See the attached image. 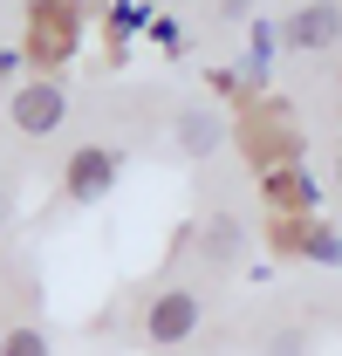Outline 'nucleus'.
Here are the masks:
<instances>
[{
    "label": "nucleus",
    "mask_w": 342,
    "mask_h": 356,
    "mask_svg": "<svg viewBox=\"0 0 342 356\" xmlns=\"http://www.w3.org/2000/svg\"><path fill=\"white\" fill-rule=\"evenodd\" d=\"M7 117H14V131L48 137V131H62V117H69V96H62V83H55V76H35V83L14 89Z\"/></svg>",
    "instance_id": "nucleus-2"
},
{
    "label": "nucleus",
    "mask_w": 342,
    "mask_h": 356,
    "mask_svg": "<svg viewBox=\"0 0 342 356\" xmlns=\"http://www.w3.org/2000/svg\"><path fill=\"white\" fill-rule=\"evenodd\" d=\"M342 42V7H295L288 14V48H329Z\"/></svg>",
    "instance_id": "nucleus-6"
},
{
    "label": "nucleus",
    "mask_w": 342,
    "mask_h": 356,
    "mask_svg": "<svg viewBox=\"0 0 342 356\" xmlns=\"http://www.w3.org/2000/svg\"><path fill=\"white\" fill-rule=\"evenodd\" d=\"M137 28H151L144 7H110V35H137Z\"/></svg>",
    "instance_id": "nucleus-11"
},
{
    "label": "nucleus",
    "mask_w": 342,
    "mask_h": 356,
    "mask_svg": "<svg viewBox=\"0 0 342 356\" xmlns=\"http://www.w3.org/2000/svg\"><path fill=\"white\" fill-rule=\"evenodd\" d=\"M0 226H7V185H0Z\"/></svg>",
    "instance_id": "nucleus-14"
},
{
    "label": "nucleus",
    "mask_w": 342,
    "mask_h": 356,
    "mask_svg": "<svg viewBox=\"0 0 342 356\" xmlns=\"http://www.w3.org/2000/svg\"><path fill=\"white\" fill-rule=\"evenodd\" d=\"M199 322H206L199 288H165V295L144 309V336H151V350H178V343L199 336Z\"/></svg>",
    "instance_id": "nucleus-1"
},
{
    "label": "nucleus",
    "mask_w": 342,
    "mask_h": 356,
    "mask_svg": "<svg viewBox=\"0 0 342 356\" xmlns=\"http://www.w3.org/2000/svg\"><path fill=\"white\" fill-rule=\"evenodd\" d=\"M0 356H55V350H48L42 329H7L0 336Z\"/></svg>",
    "instance_id": "nucleus-10"
},
{
    "label": "nucleus",
    "mask_w": 342,
    "mask_h": 356,
    "mask_svg": "<svg viewBox=\"0 0 342 356\" xmlns=\"http://www.w3.org/2000/svg\"><path fill=\"white\" fill-rule=\"evenodd\" d=\"M21 69V48H0V76H14Z\"/></svg>",
    "instance_id": "nucleus-13"
},
{
    "label": "nucleus",
    "mask_w": 342,
    "mask_h": 356,
    "mask_svg": "<svg viewBox=\"0 0 342 356\" xmlns=\"http://www.w3.org/2000/svg\"><path fill=\"white\" fill-rule=\"evenodd\" d=\"M240 247H247V220H240V213H213V220L199 226V261L233 267V261H240Z\"/></svg>",
    "instance_id": "nucleus-5"
},
{
    "label": "nucleus",
    "mask_w": 342,
    "mask_h": 356,
    "mask_svg": "<svg viewBox=\"0 0 342 356\" xmlns=\"http://www.w3.org/2000/svg\"><path fill=\"white\" fill-rule=\"evenodd\" d=\"M336 185H342V165H336Z\"/></svg>",
    "instance_id": "nucleus-15"
},
{
    "label": "nucleus",
    "mask_w": 342,
    "mask_h": 356,
    "mask_svg": "<svg viewBox=\"0 0 342 356\" xmlns=\"http://www.w3.org/2000/svg\"><path fill=\"white\" fill-rule=\"evenodd\" d=\"M219 137H226V124H219L213 103H185V110H178V151L206 158V151H219Z\"/></svg>",
    "instance_id": "nucleus-7"
},
{
    "label": "nucleus",
    "mask_w": 342,
    "mask_h": 356,
    "mask_svg": "<svg viewBox=\"0 0 342 356\" xmlns=\"http://www.w3.org/2000/svg\"><path fill=\"white\" fill-rule=\"evenodd\" d=\"M315 192L322 185H315V172H301V165H274L267 172V199L274 206H315Z\"/></svg>",
    "instance_id": "nucleus-8"
},
{
    "label": "nucleus",
    "mask_w": 342,
    "mask_h": 356,
    "mask_svg": "<svg viewBox=\"0 0 342 356\" xmlns=\"http://www.w3.org/2000/svg\"><path fill=\"white\" fill-rule=\"evenodd\" d=\"M274 356H301V329H281L274 336Z\"/></svg>",
    "instance_id": "nucleus-12"
},
{
    "label": "nucleus",
    "mask_w": 342,
    "mask_h": 356,
    "mask_svg": "<svg viewBox=\"0 0 342 356\" xmlns=\"http://www.w3.org/2000/svg\"><path fill=\"white\" fill-rule=\"evenodd\" d=\"M117 151L110 144H83V151H69V172H62V185H69V199H103L110 185H117Z\"/></svg>",
    "instance_id": "nucleus-3"
},
{
    "label": "nucleus",
    "mask_w": 342,
    "mask_h": 356,
    "mask_svg": "<svg viewBox=\"0 0 342 356\" xmlns=\"http://www.w3.org/2000/svg\"><path fill=\"white\" fill-rule=\"evenodd\" d=\"M83 35V14L76 7H35V28H28V55L35 62H62Z\"/></svg>",
    "instance_id": "nucleus-4"
},
{
    "label": "nucleus",
    "mask_w": 342,
    "mask_h": 356,
    "mask_svg": "<svg viewBox=\"0 0 342 356\" xmlns=\"http://www.w3.org/2000/svg\"><path fill=\"white\" fill-rule=\"evenodd\" d=\"M288 247L315 267H342V233L336 226H301V240H288Z\"/></svg>",
    "instance_id": "nucleus-9"
}]
</instances>
